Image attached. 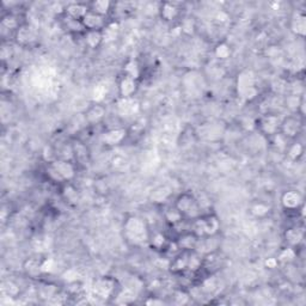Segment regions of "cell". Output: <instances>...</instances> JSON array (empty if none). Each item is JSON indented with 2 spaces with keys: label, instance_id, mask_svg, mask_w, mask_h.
I'll return each instance as SVG.
<instances>
[{
  "label": "cell",
  "instance_id": "6da1fadb",
  "mask_svg": "<svg viewBox=\"0 0 306 306\" xmlns=\"http://www.w3.org/2000/svg\"><path fill=\"white\" fill-rule=\"evenodd\" d=\"M123 234L126 241L133 247L147 244L150 230L147 223L143 218L137 215H129L123 223Z\"/></svg>",
  "mask_w": 306,
  "mask_h": 306
},
{
  "label": "cell",
  "instance_id": "7a4b0ae2",
  "mask_svg": "<svg viewBox=\"0 0 306 306\" xmlns=\"http://www.w3.org/2000/svg\"><path fill=\"white\" fill-rule=\"evenodd\" d=\"M47 176L56 183H69L76 177L77 169L72 160L55 159L47 165Z\"/></svg>",
  "mask_w": 306,
  "mask_h": 306
},
{
  "label": "cell",
  "instance_id": "3957f363",
  "mask_svg": "<svg viewBox=\"0 0 306 306\" xmlns=\"http://www.w3.org/2000/svg\"><path fill=\"white\" fill-rule=\"evenodd\" d=\"M190 231L199 238L218 236L220 231V220L214 213L202 214L190 221Z\"/></svg>",
  "mask_w": 306,
  "mask_h": 306
},
{
  "label": "cell",
  "instance_id": "277c9868",
  "mask_svg": "<svg viewBox=\"0 0 306 306\" xmlns=\"http://www.w3.org/2000/svg\"><path fill=\"white\" fill-rule=\"evenodd\" d=\"M174 206L177 208L184 220L191 221L202 215V207L199 199L191 193L180 194L175 200Z\"/></svg>",
  "mask_w": 306,
  "mask_h": 306
},
{
  "label": "cell",
  "instance_id": "5b68a950",
  "mask_svg": "<svg viewBox=\"0 0 306 306\" xmlns=\"http://www.w3.org/2000/svg\"><path fill=\"white\" fill-rule=\"evenodd\" d=\"M236 89L238 96H240L242 99L247 100V102H250V100L256 98L258 91L256 89V78H255L253 71H242L237 77Z\"/></svg>",
  "mask_w": 306,
  "mask_h": 306
},
{
  "label": "cell",
  "instance_id": "8992f818",
  "mask_svg": "<svg viewBox=\"0 0 306 306\" xmlns=\"http://www.w3.org/2000/svg\"><path fill=\"white\" fill-rule=\"evenodd\" d=\"M117 281L112 277H102L93 282L92 293L99 299H110L116 294Z\"/></svg>",
  "mask_w": 306,
  "mask_h": 306
},
{
  "label": "cell",
  "instance_id": "52a82bcc",
  "mask_svg": "<svg viewBox=\"0 0 306 306\" xmlns=\"http://www.w3.org/2000/svg\"><path fill=\"white\" fill-rule=\"evenodd\" d=\"M280 117L275 114H264L256 121V127L265 137H274L280 132Z\"/></svg>",
  "mask_w": 306,
  "mask_h": 306
},
{
  "label": "cell",
  "instance_id": "ba28073f",
  "mask_svg": "<svg viewBox=\"0 0 306 306\" xmlns=\"http://www.w3.org/2000/svg\"><path fill=\"white\" fill-rule=\"evenodd\" d=\"M280 201L282 208L288 212H298L304 206V197H302V195L298 190L294 189L284 191L281 195Z\"/></svg>",
  "mask_w": 306,
  "mask_h": 306
},
{
  "label": "cell",
  "instance_id": "9c48e42d",
  "mask_svg": "<svg viewBox=\"0 0 306 306\" xmlns=\"http://www.w3.org/2000/svg\"><path fill=\"white\" fill-rule=\"evenodd\" d=\"M301 132V122L298 117L287 116L281 120L280 133L287 140H294Z\"/></svg>",
  "mask_w": 306,
  "mask_h": 306
},
{
  "label": "cell",
  "instance_id": "30bf717a",
  "mask_svg": "<svg viewBox=\"0 0 306 306\" xmlns=\"http://www.w3.org/2000/svg\"><path fill=\"white\" fill-rule=\"evenodd\" d=\"M82 23L86 31H102L107 25V17L99 16L95 12L89 11L82 19Z\"/></svg>",
  "mask_w": 306,
  "mask_h": 306
},
{
  "label": "cell",
  "instance_id": "8fae6325",
  "mask_svg": "<svg viewBox=\"0 0 306 306\" xmlns=\"http://www.w3.org/2000/svg\"><path fill=\"white\" fill-rule=\"evenodd\" d=\"M171 240L166 236L164 232L161 231H150V236H149V242L147 244L150 245V248L152 250L157 251V253H161L163 254L165 251V249L167 248V245L170 244Z\"/></svg>",
  "mask_w": 306,
  "mask_h": 306
},
{
  "label": "cell",
  "instance_id": "7c38bea8",
  "mask_svg": "<svg viewBox=\"0 0 306 306\" xmlns=\"http://www.w3.org/2000/svg\"><path fill=\"white\" fill-rule=\"evenodd\" d=\"M128 135V130L124 128H113L107 130L102 135V143L108 147L120 145Z\"/></svg>",
  "mask_w": 306,
  "mask_h": 306
},
{
  "label": "cell",
  "instance_id": "4fadbf2b",
  "mask_svg": "<svg viewBox=\"0 0 306 306\" xmlns=\"http://www.w3.org/2000/svg\"><path fill=\"white\" fill-rule=\"evenodd\" d=\"M139 102L133 97H129V98H122L120 97L116 102V108L117 112L121 116H132L134 114H137L139 112Z\"/></svg>",
  "mask_w": 306,
  "mask_h": 306
},
{
  "label": "cell",
  "instance_id": "5bb4252c",
  "mask_svg": "<svg viewBox=\"0 0 306 306\" xmlns=\"http://www.w3.org/2000/svg\"><path fill=\"white\" fill-rule=\"evenodd\" d=\"M175 241H176V243L178 247H180L181 250L193 251L197 247L199 237H197L196 234H194L191 231H187V232H183V233L178 234Z\"/></svg>",
  "mask_w": 306,
  "mask_h": 306
},
{
  "label": "cell",
  "instance_id": "9a60e30c",
  "mask_svg": "<svg viewBox=\"0 0 306 306\" xmlns=\"http://www.w3.org/2000/svg\"><path fill=\"white\" fill-rule=\"evenodd\" d=\"M190 251L182 250L180 254L170 260L169 268L174 274H184L187 273L188 268V258H189Z\"/></svg>",
  "mask_w": 306,
  "mask_h": 306
},
{
  "label": "cell",
  "instance_id": "2e32d148",
  "mask_svg": "<svg viewBox=\"0 0 306 306\" xmlns=\"http://www.w3.org/2000/svg\"><path fill=\"white\" fill-rule=\"evenodd\" d=\"M138 90V83L135 79L130 78V77L122 76L119 82V95L122 98H129L133 97L134 93Z\"/></svg>",
  "mask_w": 306,
  "mask_h": 306
},
{
  "label": "cell",
  "instance_id": "e0dca14e",
  "mask_svg": "<svg viewBox=\"0 0 306 306\" xmlns=\"http://www.w3.org/2000/svg\"><path fill=\"white\" fill-rule=\"evenodd\" d=\"M291 30L298 38L304 39L306 33V16L304 12L297 11L291 18Z\"/></svg>",
  "mask_w": 306,
  "mask_h": 306
},
{
  "label": "cell",
  "instance_id": "ac0fdd59",
  "mask_svg": "<svg viewBox=\"0 0 306 306\" xmlns=\"http://www.w3.org/2000/svg\"><path fill=\"white\" fill-rule=\"evenodd\" d=\"M284 240L287 247L297 249L304 240V231L297 226L288 227L284 233Z\"/></svg>",
  "mask_w": 306,
  "mask_h": 306
},
{
  "label": "cell",
  "instance_id": "d6986e66",
  "mask_svg": "<svg viewBox=\"0 0 306 306\" xmlns=\"http://www.w3.org/2000/svg\"><path fill=\"white\" fill-rule=\"evenodd\" d=\"M16 41L22 46H29L35 42L36 33L28 24H22L15 32Z\"/></svg>",
  "mask_w": 306,
  "mask_h": 306
},
{
  "label": "cell",
  "instance_id": "ffe728a7",
  "mask_svg": "<svg viewBox=\"0 0 306 306\" xmlns=\"http://www.w3.org/2000/svg\"><path fill=\"white\" fill-rule=\"evenodd\" d=\"M158 11H159L160 18L166 23L174 22L178 17V15H180V9L177 8L176 4H173V3L169 2L161 3Z\"/></svg>",
  "mask_w": 306,
  "mask_h": 306
},
{
  "label": "cell",
  "instance_id": "44dd1931",
  "mask_svg": "<svg viewBox=\"0 0 306 306\" xmlns=\"http://www.w3.org/2000/svg\"><path fill=\"white\" fill-rule=\"evenodd\" d=\"M89 11V5L83 4V3H71L65 8V15L73 19H78V21H82Z\"/></svg>",
  "mask_w": 306,
  "mask_h": 306
},
{
  "label": "cell",
  "instance_id": "7402d4cb",
  "mask_svg": "<svg viewBox=\"0 0 306 306\" xmlns=\"http://www.w3.org/2000/svg\"><path fill=\"white\" fill-rule=\"evenodd\" d=\"M106 113H107L106 108H104L102 104L96 103L86 110L85 121L90 124L99 123L100 121L104 119V116H106Z\"/></svg>",
  "mask_w": 306,
  "mask_h": 306
},
{
  "label": "cell",
  "instance_id": "603a6c76",
  "mask_svg": "<svg viewBox=\"0 0 306 306\" xmlns=\"http://www.w3.org/2000/svg\"><path fill=\"white\" fill-rule=\"evenodd\" d=\"M120 24L119 22L112 21L108 22L107 25L104 26V29L102 30V35H103V43H110L114 42L115 40H117L120 35Z\"/></svg>",
  "mask_w": 306,
  "mask_h": 306
},
{
  "label": "cell",
  "instance_id": "cb8c5ba5",
  "mask_svg": "<svg viewBox=\"0 0 306 306\" xmlns=\"http://www.w3.org/2000/svg\"><path fill=\"white\" fill-rule=\"evenodd\" d=\"M62 26L65 28L67 31L71 33H85L86 30L84 28L82 21L78 19H73L71 17L63 15L62 17Z\"/></svg>",
  "mask_w": 306,
  "mask_h": 306
},
{
  "label": "cell",
  "instance_id": "d4e9b609",
  "mask_svg": "<svg viewBox=\"0 0 306 306\" xmlns=\"http://www.w3.org/2000/svg\"><path fill=\"white\" fill-rule=\"evenodd\" d=\"M87 5H89L90 11L103 17H107L109 15V12L112 11L113 8V3L108 2V0H97V2H91Z\"/></svg>",
  "mask_w": 306,
  "mask_h": 306
},
{
  "label": "cell",
  "instance_id": "484cf974",
  "mask_svg": "<svg viewBox=\"0 0 306 306\" xmlns=\"http://www.w3.org/2000/svg\"><path fill=\"white\" fill-rule=\"evenodd\" d=\"M278 262L279 264L282 265H288L291 263H293L295 261V258H297V251H295L294 248L287 247L286 245L285 248H282L280 251L278 253Z\"/></svg>",
  "mask_w": 306,
  "mask_h": 306
},
{
  "label": "cell",
  "instance_id": "4316f807",
  "mask_svg": "<svg viewBox=\"0 0 306 306\" xmlns=\"http://www.w3.org/2000/svg\"><path fill=\"white\" fill-rule=\"evenodd\" d=\"M163 218L165 219L166 223L169 224L171 227L175 226V225H177L178 223H181L182 220H184L182 218V215H181V213L177 211V208L175 207L174 205L173 206L164 207Z\"/></svg>",
  "mask_w": 306,
  "mask_h": 306
},
{
  "label": "cell",
  "instance_id": "83f0119b",
  "mask_svg": "<svg viewBox=\"0 0 306 306\" xmlns=\"http://www.w3.org/2000/svg\"><path fill=\"white\" fill-rule=\"evenodd\" d=\"M173 190L167 186H160L156 188L151 194V200L154 203H164L170 199Z\"/></svg>",
  "mask_w": 306,
  "mask_h": 306
},
{
  "label": "cell",
  "instance_id": "f1b7e54d",
  "mask_svg": "<svg viewBox=\"0 0 306 306\" xmlns=\"http://www.w3.org/2000/svg\"><path fill=\"white\" fill-rule=\"evenodd\" d=\"M85 43L89 48L96 49L103 43V35L102 31H86L84 33Z\"/></svg>",
  "mask_w": 306,
  "mask_h": 306
},
{
  "label": "cell",
  "instance_id": "f546056e",
  "mask_svg": "<svg viewBox=\"0 0 306 306\" xmlns=\"http://www.w3.org/2000/svg\"><path fill=\"white\" fill-rule=\"evenodd\" d=\"M286 153L291 160H298L304 153V146L299 141H294L293 144L286 147Z\"/></svg>",
  "mask_w": 306,
  "mask_h": 306
},
{
  "label": "cell",
  "instance_id": "4dcf8cb0",
  "mask_svg": "<svg viewBox=\"0 0 306 306\" xmlns=\"http://www.w3.org/2000/svg\"><path fill=\"white\" fill-rule=\"evenodd\" d=\"M22 24H19L18 18L12 13H8L2 18V28L4 30H13V31H17V29L19 28Z\"/></svg>",
  "mask_w": 306,
  "mask_h": 306
},
{
  "label": "cell",
  "instance_id": "1f68e13d",
  "mask_svg": "<svg viewBox=\"0 0 306 306\" xmlns=\"http://www.w3.org/2000/svg\"><path fill=\"white\" fill-rule=\"evenodd\" d=\"M41 261L42 260H38V258H29L28 261L25 262L24 264V269L26 270L30 277H36V275L41 274Z\"/></svg>",
  "mask_w": 306,
  "mask_h": 306
},
{
  "label": "cell",
  "instance_id": "d6a6232c",
  "mask_svg": "<svg viewBox=\"0 0 306 306\" xmlns=\"http://www.w3.org/2000/svg\"><path fill=\"white\" fill-rule=\"evenodd\" d=\"M123 73L124 76L130 77V78L138 80L140 77V67L138 65L135 60H129L126 62V65L123 67Z\"/></svg>",
  "mask_w": 306,
  "mask_h": 306
},
{
  "label": "cell",
  "instance_id": "836d02e7",
  "mask_svg": "<svg viewBox=\"0 0 306 306\" xmlns=\"http://www.w3.org/2000/svg\"><path fill=\"white\" fill-rule=\"evenodd\" d=\"M250 212L256 218H265L270 212V207L263 202H256L250 207Z\"/></svg>",
  "mask_w": 306,
  "mask_h": 306
},
{
  "label": "cell",
  "instance_id": "e575fe53",
  "mask_svg": "<svg viewBox=\"0 0 306 306\" xmlns=\"http://www.w3.org/2000/svg\"><path fill=\"white\" fill-rule=\"evenodd\" d=\"M214 54H215V56H217L218 59L226 60V59L230 58L231 54H232L231 47L225 42L218 43L217 47L214 48Z\"/></svg>",
  "mask_w": 306,
  "mask_h": 306
},
{
  "label": "cell",
  "instance_id": "d590c367",
  "mask_svg": "<svg viewBox=\"0 0 306 306\" xmlns=\"http://www.w3.org/2000/svg\"><path fill=\"white\" fill-rule=\"evenodd\" d=\"M62 196L65 197V200L69 201V202H77V200H78V193H77V189L70 183H66L65 186H63Z\"/></svg>",
  "mask_w": 306,
  "mask_h": 306
},
{
  "label": "cell",
  "instance_id": "8d00e7d4",
  "mask_svg": "<svg viewBox=\"0 0 306 306\" xmlns=\"http://www.w3.org/2000/svg\"><path fill=\"white\" fill-rule=\"evenodd\" d=\"M190 301V294L184 290H177L174 293V302L176 305H186Z\"/></svg>",
  "mask_w": 306,
  "mask_h": 306
},
{
  "label": "cell",
  "instance_id": "74e56055",
  "mask_svg": "<svg viewBox=\"0 0 306 306\" xmlns=\"http://www.w3.org/2000/svg\"><path fill=\"white\" fill-rule=\"evenodd\" d=\"M73 147V153H75V158L78 160L86 159L87 158V149L85 145H83L82 143H75L72 145Z\"/></svg>",
  "mask_w": 306,
  "mask_h": 306
},
{
  "label": "cell",
  "instance_id": "f35d334b",
  "mask_svg": "<svg viewBox=\"0 0 306 306\" xmlns=\"http://www.w3.org/2000/svg\"><path fill=\"white\" fill-rule=\"evenodd\" d=\"M2 290H3V293H5L8 297H16L19 292L18 286L13 284L12 281L4 282V284H3Z\"/></svg>",
  "mask_w": 306,
  "mask_h": 306
},
{
  "label": "cell",
  "instance_id": "ab89813d",
  "mask_svg": "<svg viewBox=\"0 0 306 306\" xmlns=\"http://www.w3.org/2000/svg\"><path fill=\"white\" fill-rule=\"evenodd\" d=\"M300 99H301V96L299 97L297 95H291L290 97H287V100H286V107L292 108L293 110H297V113H298V108H299V104H300Z\"/></svg>",
  "mask_w": 306,
  "mask_h": 306
},
{
  "label": "cell",
  "instance_id": "60d3db41",
  "mask_svg": "<svg viewBox=\"0 0 306 306\" xmlns=\"http://www.w3.org/2000/svg\"><path fill=\"white\" fill-rule=\"evenodd\" d=\"M106 95H107L106 87L102 85H97L95 87V90H93V100H96V103H99Z\"/></svg>",
  "mask_w": 306,
  "mask_h": 306
},
{
  "label": "cell",
  "instance_id": "b9f144b4",
  "mask_svg": "<svg viewBox=\"0 0 306 306\" xmlns=\"http://www.w3.org/2000/svg\"><path fill=\"white\" fill-rule=\"evenodd\" d=\"M54 264H55V262L52 258H45L41 261V271L43 274L50 273V271H53Z\"/></svg>",
  "mask_w": 306,
  "mask_h": 306
},
{
  "label": "cell",
  "instance_id": "7bdbcfd3",
  "mask_svg": "<svg viewBox=\"0 0 306 306\" xmlns=\"http://www.w3.org/2000/svg\"><path fill=\"white\" fill-rule=\"evenodd\" d=\"M279 262L277 257H268L265 258L264 261V267L267 269H270V270H273V269H277L279 267Z\"/></svg>",
  "mask_w": 306,
  "mask_h": 306
},
{
  "label": "cell",
  "instance_id": "ee69618b",
  "mask_svg": "<svg viewBox=\"0 0 306 306\" xmlns=\"http://www.w3.org/2000/svg\"><path fill=\"white\" fill-rule=\"evenodd\" d=\"M145 304L147 305H163L164 301L161 299H153V297H150V299H147L145 301Z\"/></svg>",
  "mask_w": 306,
  "mask_h": 306
}]
</instances>
